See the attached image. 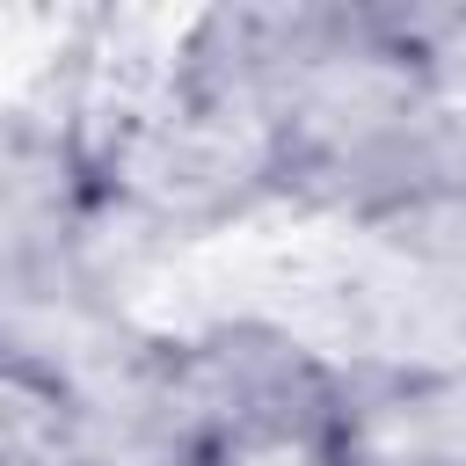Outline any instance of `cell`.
I'll return each instance as SVG.
<instances>
[{
  "instance_id": "obj_1",
  "label": "cell",
  "mask_w": 466,
  "mask_h": 466,
  "mask_svg": "<svg viewBox=\"0 0 466 466\" xmlns=\"http://www.w3.org/2000/svg\"><path fill=\"white\" fill-rule=\"evenodd\" d=\"M80 437V408L58 371L22 350H0V466H66Z\"/></svg>"
}]
</instances>
